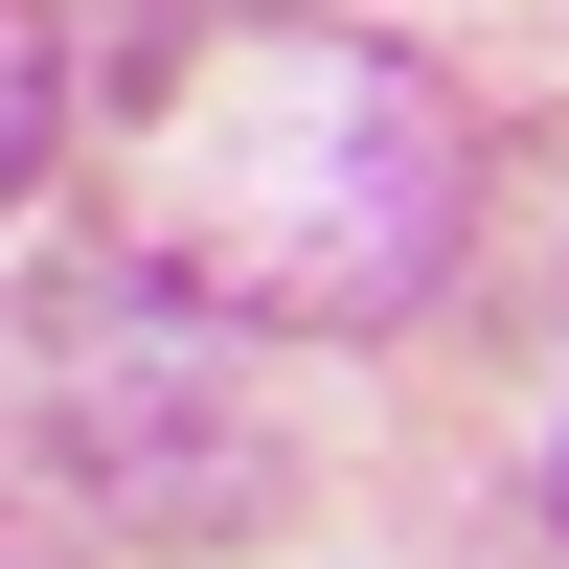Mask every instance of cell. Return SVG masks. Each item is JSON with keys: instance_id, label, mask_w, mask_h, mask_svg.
<instances>
[{"instance_id": "6da1fadb", "label": "cell", "mask_w": 569, "mask_h": 569, "mask_svg": "<svg viewBox=\"0 0 569 569\" xmlns=\"http://www.w3.org/2000/svg\"><path fill=\"white\" fill-rule=\"evenodd\" d=\"M91 251L228 342H388L479 251V114L433 46L319 0H114L69 46Z\"/></svg>"}, {"instance_id": "7a4b0ae2", "label": "cell", "mask_w": 569, "mask_h": 569, "mask_svg": "<svg viewBox=\"0 0 569 569\" xmlns=\"http://www.w3.org/2000/svg\"><path fill=\"white\" fill-rule=\"evenodd\" d=\"M0 365H23V433H46V479H69L91 525H137V547H251L273 501H297V433L251 410L228 319L137 297L114 251H69V273H46Z\"/></svg>"}, {"instance_id": "3957f363", "label": "cell", "mask_w": 569, "mask_h": 569, "mask_svg": "<svg viewBox=\"0 0 569 569\" xmlns=\"http://www.w3.org/2000/svg\"><path fill=\"white\" fill-rule=\"evenodd\" d=\"M46 137H69V23H46V0H0V206L46 182Z\"/></svg>"}, {"instance_id": "5b68a950", "label": "cell", "mask_w": 569, "mask_h": 569, "mask_svg": "<svg viewBox=\"0 0 569 569\" xmlns=\"http://www.w3.org/2000/svg\"><path fill=\"white\" fill-rule=\"evenodd\" d=\"M547 501H569V433H547Z\"/></svg>"}, {"instance_id": "277c9868", "label": "cell", "mask_w": 569, "mask_h": 569, "mask_svg": "<svg viewBox=\"0 0 569 569\" xmlns=\"http://www.w3.org/2000/svg\"><path fill=\"white\" fill-rule=\"evenodd\" d=\"M0 569H46V525H23V501H0Z\"/></svg>"}]
</instances>
